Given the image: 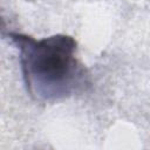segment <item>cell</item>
I'll return each mask as SVG.
<instances>
[{"instance_id": "1", "label": "cell", "mask_w": 150, "mask_h": 150, "mask_svg": "<svg viewBox=\"0 0 150 150\" xmlns=\"http://www.w3.org/2000/svg\"><path fill=\"white\" fill-rule=\"evenodd\" d=\"M9 36L20 49V63L30 95L59 98L86 82L84 68L75 59L76 42L73 38L54 35L35 40L21 34Z\"/></svg>"}]
</instances>
